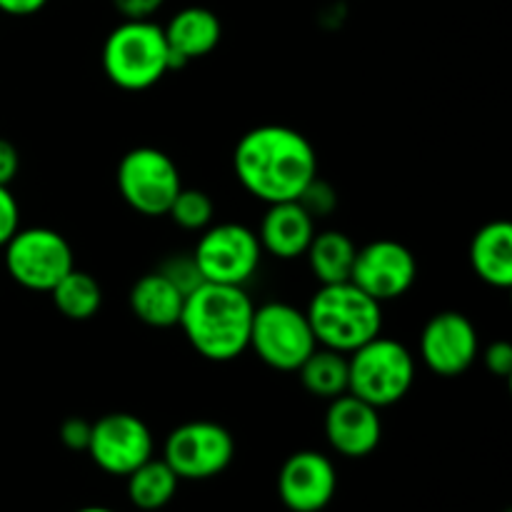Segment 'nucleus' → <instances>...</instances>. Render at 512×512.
<instances>
[{"instance_id": "obj_1", "label": "nucleus", "mask_w": 512, "mask_h": 512, "mask_svg": "<svg viewBox=\"0 0 512 512\" xmlns=\"http://www.w3.org/2000/svg\"><path fill=\"white\" fill-rule=\"evenodd\" d=\"M238 183L265 205L298 200L318 178V155L300 130L288 125H258L233 150Z\"/></svg>"}, {"instance_id": "obj_2", "label": "nucleus", "mask_w": 512, "mask_h": 512, "mask_svg": "<svg viewBox=\"0 0 512 512\" xmlns=\"http://www.w3.org/2000/svg\"><path fill=\"white\" fill-rule=\"evenodd\" d=\"M255 305L240 285L203 283L185 295L178 328L200 358L230 363L250 345Z\"/></svg>"}, {"instance_id": "obj_3", "label": "nucleus", "mask_w": 512, "mask_h": 512, "mask_svg": "<svg viewBox=\"0 0 512 512\" xmlns=\"http://www.w3.org/2000/svg\"><path fill=\"white\" fill-rule=\"evenodd\" d=\"M305 315L318 345L343 355L370 343L383 330V305L350 280L320 285Z\"/></svg>"}, {"instance_id": "obj_4", "label": "nucleus", "mask_w": 512, "mask_h": 512, "mask_svg": "<svg viewBox=\"0 0 512 512\" xmlns=\"http://www.w3.org/2000/svg\"><path fill=\"white\" fill-rule=\"evenodd\" d=\"M103 73L115 88L140 93L170 73V50L163 25L153 20H123L108 33L100 53Z\"/></svg>"}, {"instance_id": "obj_5", "label": "nucleus", "mask_w": 512, "mask_h": 512, "mask_svg": "<svg viewBox=\"0 0 512 512\" xmlns=\"http://www.w3.org/2000/svg\"><path fill=\"white\" fill-rule=\"evenodd\" d=\"M418 365L408 345L378 335L348 355V393L383 410L413 390Z\"/></svg>"}, {"instance_id": "obj_6", "label": "nucleus", "mask_w": 512, "mask_h": 512, "mask_svg": "<svg viewBox=\"0 0 512 512\" xmlns=\"http://www.w3.org/2000/svg\"><path fill=\"white\" fill-rule=\"evenodd\" d=\"M248 348L268 368L295 373L303 360L318 348V340H315L305 310L273 300L255 308Z\"/></svg>"}, {"instance_id": "obj_7", "label": "nucleus", "mask_w": 512, "mask_h": 512, "mask_svg": "<svg viewBox=\"0 0 512 512\" xmlns=\"http://www.w3.org/2000/svg\"><path fill=\"white\" fill-rule=\"evenodd\" d=\"M115 183H118V193L125 205L145 218L168 215L175 195L183 188L175 160L150 145L128 150L120 158Z\"/></svg>"}, {"instance_id": "obj_8", "label": "nucleus", "mask_w": 512, "mask_h": 512, "mask_svg": "<svg viewBox=\"0 0 512 512\" xmlns=\"http://www.w3.org/2000/svg\"><path fill=\"white\" fill-rule=\"evenodd\" d=\"M3 263L10 278L33 293H50L75 268V255L65 235L53 228H18L5 243Z\"/></svg>"}, {"instance_id": "obj_9", "label": "nucleus", "mask_w": 512, "mask_h": 512, "mask_svg": "<svg viewBox=\"0 0 512 512\" xmlns=\"http://www.w3.org/2000/svg\"><path fill=\"white\" fill-rule=\"evenodd\" d=\"M195 265L205 283L245 285L255 278L263 260L258 233L243 223H213L193 248Z\"/></svg>"}, {"instance_id": "obj_10", "label": "nucleus", "mask_w": 512, "mask_h": 512, "mask_svg": "<svg viewBox=\"0 0 512 512\" xmlns=\"http://www.w3.org/2000/svg\"><path fill=\"white\" fill-rule=\"evenodd\" d=\"M235 458V440L213 420H190L165 438L163 460L180 480H210L225 473Z\"/></svg>"}, {"instance_id": "obj_11", "label": "nucleus", "mask_w": 512, "mask_h": 512, "mask_svg": "<svg viewBox=\"0 0 512 512\" xmlns=\"http://www.w3.org/2000/svg\"><path fill=\"white\" fill-rule=\"evenodd\" d=\"M155 440L145 420L133 413H108L90 428L85 453L103 473L128 478L138 465L153 458Z\"/></svg>"}, {"instance_id": "obj_12", "label": "nucleus", "mask_w": 512, "mask_h": 512, "mask_svg": "<svg viewBox=\"0 0 512 512\" xmlns=\"http://www.w3.org/2000/svg\"><path fill=\"white\" fill-rule=\"evenodd\" d=\"M418 350L430 373L438 378H458L478 363V328L468 315L458 310H443L425 323Z\"/></svg>"}, {"instance_id": "obj_13", "label": "nucleus", "mask_w": 512, "mask_h": 512, "mask_svg": "<svg viewBox=\"0 0 512 512\" xmlns=\"http://www.w3.org/2000/svg\"><path fill=\"white\" fill-rule=\"evenodd\" d=\"M418 280V260L408 245L398 240L380 238L358 248L350 283L378 300L380 305L398 300Z\"/></svg>"}, {"instance_id": "obj_14", "label": "nucleus", "mask_w": 512, "mask_h": 512, "mask_svg": "<svg viewBox=\"0 0 512 512\" xmlns=\"http://www.w3.org/2000/svg\"><path fill=\"white\" fill-rule=\"evenodd\" d=\"M338 490V470L328 455L300 450L283 463L278 495L290 512H320L328 508Z\"/></svg>"}, {"instance_id": "obj_15", "label": "nucleus", "mask_w": 512, "mask_h": 512, "mask_svg": "<svg viewBox=\"0 0 512 512\" xmlns=\"http://www.w3.org/2000/svg\"><path fill=\"white\" fill-rule=\"evenodd\" d=\"M325 440L343 458H368L383 438L380 410L353 393L328 400L323 420Z\"/></svg>"}, {"instance_id": "obj_16", "label": "nucleus", "mask_w": 512, "mask_h": 512, "mask_svg": "<svg viewBox=\"0 0 512 512\" xmlns=\"http://www.w3.org/2000/svg\"><path fill=\"white\" fill-rule=\"evenodd\" d=\"M163 33L170 50V70H180L218 48L223 38V25L210 8L188 5L168 20Z\"/></svg>"}, {"instance_id": "obj_17", "label": "nucleus", "mask_w": 512, "mask_h": 512, "mask_svg": "<svg viewBox=\"0 0 512 512\" xmlns=\"http://www.w3.org/2000/svg\"><path fill=\"white\" fill-rule=\"evenodd\" d=\"M315 233L318 230L313 215L298 200H285V203L268 205L260 220L258 240L263 253L278 260H298L305 255Z\"/></svg>"}, {"instance_id": "obj_18", "label": "nucleus", "mask_w": 512, "mask_h": 512, "mask_svg": "<svg viewBox=\"0 0 512 512\" xmlns=\"http://www.w3.org/2000/svg\"><path fill=\"white\" fill-rule=\"evenodd\" d=\"M128 303L135 318L148 328H178L185 293L175 288L163 273L153 270V273H145L135 280L128 293Z\"/></svg>"}, {"instance_id": "obj_19", "label": "nucleus", "mask_w": 512, "mask_h": 512, "mask_svg": "<svg viewBox=\"0 0 512 512\" xmlns=\"http://www.w3.org/2000/svg\"><path fill=\"white\" fill-rule=\"evenodd\" d=\"M470 265L485 285L508 290L512 285V225L490 220L470 243Z\"/></svg>"}, {"instance_id": "obj_20", "label": "nucleus", "mask_w": 512, "mask_h": 512, "mask_svg": "<svg viewBox=\"0 0 512 512\" xmlns=\"http://www.w3.org/2000/svg\"><path fill=\"white\" fill-rule=\"evenodd\" d=\"M355 255H358V245L353 243L348 233L323 230V233H315L303 258L308 260V268L315 275V280L320 285H330L350 280Z\"/></svg>"}, {"instance_id": "obj_21", "label": "nucleus", "mask_w": 512, "mask_h": 512, "mask_svg": "<svg viewBox=\"0 0 512 512\" xmlns=\"http://www.w3.org/2000/svg\"><path fill=\"white\" fill-rule=\"evenodd\" d=\"M295 373L300 375L303 388L320 400H333L348 393V355L338 350L318 345Z\"/></svg>"}, {"instance_id": "obj_22", "label": "nucleus", "mask_w": 512, "mask_h": 512, "mask_svg": "<svg viewBox=\"0 0 512 512\" xmlns=\"http://www.w3.org/2000/svg\"><path fill=\"white\" fill-rule=\"evenodd\" d=\"M180 478L163 458H150L128 475V498L138 510L165 508L178 493Z\"/></svg>"}, {"instance_id": "obj_23", "label": "nucleus", "mask_w": 512, "mask_h": 512, "mask_svg": "<svg viewBox=\"0 0 512 512\" xmlns=\"http://www.w3.org/2000/svg\"><path fill=\"white\" fill-rule=\"evenodd\" d=\"M50 298L63 318L73 320V323H85L98 315L100 305H103V290L93 275L73 268L50 290Z\"/></svg>"}, {"instance_id": "obj_24", "label": "nucleus", "mask_w": 512, "mask_h": 512, "mask_svg": "<svg viewBox=\"0 0 512 512\" xmlns=\"http://www.w3.org/2000/svg\"><path fill=\"white\" fill-rule=\"evenodd\" d=\"M168 215L180 230H188V233H203L208 225H213L215 203L205 190L180 188V193L175 195L173 205H170Z\"/></svg>"}, {"instance_id": "obj_25", "label": "nucleus", "mask_w": 512, "mask_h": 512, "mask_svg": "<svg viewBox=\"0 0 512 512\" xmlns=\"http://www.w3.org/2000/svg\"><path fill=\"white\" fill-rule=\"evenodd\" d=\"M158 273H163L165 278L170 280V283L175 285V288L183 290L185 295L193 293L198 285H203V275H200L198 265H195V258L193 253H175L170 255L168 260H165L163 265L158 268Z\"/></svg>"}, {"instance_id": "obj_26", "label": "nucleus", "mask_w": 512, "mask_h": 512, "mask_svg": "<svg viewBox=\"0 0 512 512\" xmlns=\"http://www.w3.org/2000/svg\"><path fill=\"white\" fill-rule=\"evenodd\" d=\"M298 203L303 205V208L308 210L315 220L328 218V215L338 208V193H335V188L330 183L315 178V180H310L308 188L300 193Z\"/></svg>"}, {"instance_id": "obj_27", "label": "nucleus", "mask_w": 512, "mask_h": 512, "mask_svg": "<svg viewBox=\"0 0 512 512\" xmlns=\"http://www.w3.org/2000/svg\"><path fill=\"white\" fill-rule=\"evenodd\" d=\"M478 358L483 360L485 370L495 378H510L512 375V345L508 340H495V343L485 345Z\"/></svg>"}, {"instance_id": "obj_28", "label": "nucleus", "mask_w": 512, "mask_h": 512, "mask_svg": "<svg viewBox=\"0 0 512 512\" xmlns=\"http://www.w3.org/2000/svg\"><path fill=\"white\" fill-rule=\"evenodd\" d=\"M20 228V205L10 193V185H0V250Z\"/></svg>"}, {"instance_id": "obj_29", "label": "nucleus", "mask_w": 512, "mask_h": 512, "mask_svg": "<svg viewBox=\"0 0 512 512\" xmlns=\"http://www.w3.org/2000/svg\"><path fill=\"white\" fill-rule=\"evenodd\" d=\"M90 428L93 423H88L85 418H68L60 425V443L75 453H85L90 443Z\"/></svg>"}, {"instance_id": "obj_30", "label": "nucleus", "mask_w": 512, "mask_h": 512, "mask_svg": "<svg viewBox=\"0 0 512 512\" xmlns=\"http://www.w3.org/2000/svg\"><path fill=\"white\" fill-rule=\"evenodd\" d=\"M165 0H113L115 13L123 20H153Z\"/></svg>"}, {"instance_id": "obj_31", "label": "nucleus", "mask_w": 512, "mask_h": 512, "mask_svg": "<svg viewBox=\"0 0 512 512\" xmlns=\"http://www.w3.org/2000/svg\"><path fill=\"white\" fill-rule=\"evenodd\" d=\"M20 170V153L10 140L0 138V185H10Z\"/></svg>"}, {"instance_id": "obj_32", "label": "nucleus", "mask_w": 512, "mask_h": 512, "mask_svg": "<svg viewBox=\"0 0 512 512\" xmlns=\"http://www.w3.org/2000/svg\"><path fill=\"white\" fill-rule=\"evenodd\" d=\"M48 5V0H0V13L13 15V18H28L40 13Z\"/></svg>"}, {"instance_id": "obj_33", "label": "nucleus", "mask_w": 512, "mask_h": 512, "mask_svg": "<svg viewBox=\"0 0 512 512\" xmlns=\"http://www.w3.org/2000/svg\"><path fill=\"white\" fill-rule=\"evenodd\" d=\"M75 512H115V510L103 508V505H88V508H80V510H75Z\"/></svg>"}]
</instances>
